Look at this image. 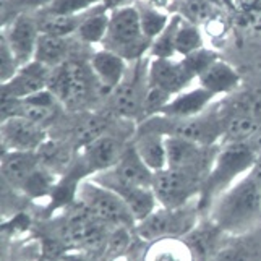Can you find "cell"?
Segmentation results:
<instances>
[{"mask_svg": "<svg viewBox=\"0 0 261 261\" xmlns=\"http://www.w3.org/2000/svg\"><path fill=\"white\" fill-rule=\"evenodd\" d=\"M151 42L152 41L143 31L137 7L125 5L112 8L109 28L101 47L128 62H138L149 52Z\"/></svg>", "mask_w": 261, "mask_h": 261, "instance_id": "cell-3", "label": "cell"}, {"mask_svg": "<svg viewBox=\"0 0 261 261\" xmlns=\"http://www.w3.org/2000/svg\"><path fill=\"white\" fill-rule=\"evenodd\" d=\"M99 0H50L44 13H83L97 5Z\"/></svg>", "mask_w": 261, "mask_h": 261, "instance_id": "cell-32", "label": "cell"}, {"mask_svg": "<svg viewBox=\"0 0 261 261\" xmlns=\"http://www.w3.org/2000/svg\"><path fill=\"white\" fill-rule=\"evenodd\" d=\"M167 146V169L184 170L198 178L208 177L210 170L218 156L221 145L206 146L190 140L166 137Z\"/></svg>", "mask_w": 261, "mask_h": 261, "instance_id": "cell-8", "label": "cell"}, {"mask_svg": "<svg viewBox=\"0 0 261 261\" xmlns=\"http://www.w3.org/2000/svg\"><path fill=\"white\" fill-rule=\"evenodd\" d=\"M39 36L41 31L36 18L28 15H18L4 31L2 38L15 54L20 67H24L34 62Z\"/></svg>", "mask_w": 261, "mask_h": 261, "instance_id": "cell-12", "label": "cell"}, {"mask_svg": "<svg viewBox=\"0 0 261 261\" xmlns=\"http://www.w3.org/2000/svg\"><path fill=\"white\" fill-rule=\"evenodd\" d=\"M196 76L180 57H149L148 83L163 89L170 96H177L192 88Z\"/></svg>", "mask_w": 261, "mask_h": 261, "instance_id": "cell-10", "label": "cell"}, {"mask_svg": "<svg viewBox=\"0 0 261 261\" xmlns=\"http://www.w3.org/2000/svg\"><path fill=\"white\" fill-rule=\"evenodd\" d=\"M182 21L180 16H170L166 28L161 31L151 42L149 47V57H177L175 56V34L178 30V24Z\"/></svg>", "mask_w": 261, "mask_h": 261, "instance_id": "cell-29", "label": "cell"}, {"mask_svg": "<svg viewBox=\"0 0 261 261\" xmlns=\"http://www.w3.org/2000/svg\"><path fill=\"white\" fill-rule=\"evenodd\" d=\"M141 261H196L184 239H161L146 245Z\"/></svg>", "mask_w": 261, "mask_h": 261, "instance_id": "cell-24", "label": "cell"}, {"mask_svg": "<svg viewBox=\"0 0 261 261\" xmlns=\"http://www.w3.org/2000/svg\"><path fill=\"white\" fill-rule=\"evenodd\" d=\"M198 85L216 96H222L236 91L240 83V75L227 62L218 59L198 76Z\"/></svg>", "mask_w": 261, "mask_h": 261, "instance_id": "cell-22", "label": "cell"}, {"mask_svg": "<svg viewBox=\"0 0 261 261\" xmlns=\"http://www.w3.org/2000/svg\"><path fill=\"white\" fill-rule=\"evenodd\" d=\"M96 76L91 68L83 67L75 60H67L65 64L50 71L47 89L57 97L60 104L67 107L83 106L91 94V83Z\"/></svg>", "mask_w": 261, "mask_h": 261, "instance_id": "cell-6", "label": "cell"}, {"mask_svg": "<svg viewBox=\"0 0 261 261\" xmlns=\"http://www.w3.org/2000/svg\"><path fill=\"white\" fill-rule=\"evenodd\" d=\"M175 56L180 57H187L190 54L196 52L198 49L203 47V38H201V33L200 30L193 26L192 23H187V21H180L178 24V30L175 34Z\"/></svg>", "mask_w": 261, "mask_h": 261, "instance_id": "cell-30", "label": "cell"}, {"mask_svg": "<svg viewBox=\"0 0 261 261\" xmlns=\"http://www.w3.org/2000/svg\"><path fill=\"white\" fill-rule=\"evenodd\" d=\"M128 143L120 141L114 135L104 133L102 137H99L83 149H80V154L76 159L86 170L88 177H91L97 172H101V170L114 167L117 164V161L120 159Z\"/></svg>", "mask_w": 261, "mask_h": 261, "instance_id": "cell-14", "label": "cell"}, {"mask_svg": "<svg viewBox=\"0 0 261 261\" xmlns=\"http://www.w3.org/2000/svg\"><path fill=\"white\" fill-rule=\"evenodd\" d=\"M2 145L5 151L36 152L49 140L44 125L23 115H12L2 120Z\"/></svg>", "mask_w": 261, "mask_h": 261, "instance_id": "cell-11", "label": "cell"}, {"mask_svg": "<svg viewBox=\"0 0 261 261\" xmlns=\"http://www.w3.org/2000/svg\"><path fill=\"white\" fill-rule=\"evenodd\" d=\"M56 261H86L83 251H73V253H64L59 255Z\"/></svg>", "mask_w": 261, "mask_h": 261, "instance_id": "cell-35", "label": "cell"}, {"mask_svg": "<svg viewBox=\"0 0 261 261\" xmlns=\"http://www.w3.org/2000/svg\"><path fill=\"white\" fill-rule=\"evenodd\" d=\"M50 71V68L41 65L36 60L21 67L10 82L2 83V101H8V99L21 101V99L47 89Z\"/></svg>", "mask_w": 261, "mask_h": 261, "instance_id": "cell-15", "label": "cell"}, {"mask_svg": "<svg viewBox=\"0 0 261 261\" xmlns=\"http://www.w3.org/2000/svg\"><path fill=\"white\" fill-rule=\"evenodd\" d=\"M227 236L208 218H203L198 226L184 237V240L192 248L196 261H211L221 248L224 239Z\"/></svg>", "mask_w": 261, "mask_h": 261, "instance_id": "cell-20", "label": "cell"}, {"mask_svg": "<svg viewBox=\"0 0 261 261\" xmlns=\"http://www.w3.org/2000/svg\"><path fill=\"white\" fill-rule=\"evenodd\" d=\"M216 97L218 96L198 85L196 88H188L187 91L174 96L156 115L172 117V119H190V117L204 114L216 101Z\"/></svg>", "mask_w": 261, "mask_h": 261, "instance_id": "cell-16", "label": "cell"}, {"mask_svg": "<svg viewBox=\"0 0 261 261\" xmlns=\"http://www.w3.org/2000/svg\"><path fill=\"white\" fill-rule=\"evenodd\" d=\"M137 8H138V13H140L143 31H145V34L152 41L161 31L166 28L170 18L166 16L164 13L154 10V8H151V7H137Z\"/></svg>", "mask_w": 261, "mask_h": 261, "instance_id": "cell-31", "label": "cell"}, {"mask_svg": "<svg viewBox=\"0 0 261 261\" xmlns=\"http://www.w3.org/2000/svg\"><path fill=\"white\" fill-rule=\"evenodd\" d=\"M128 64V60L104 47L94 50L89 57V68L96 76V82L109 91H114L122 85L130 70Z\"/></svg>", "mask_w": 261, "mask_h": 261, "instance_id": "cell-17", "label": "cell"}, {"mask_svg": "<svg viewBox=\"0 0 261 261\" xmlns=\"http://www.w3.org/2000/svg\"><path fill=\"white\" fill-rule=\"evenodd\" d=\"M71 42L70 38H57V36L41 34L36 47L34 60L50 70L60 67L70 60Z\"/></svg>", "mask_w": 261, "mask_h": 261, "instance_id": "cell-25", "label": "cell"}, {"mask_svg": "<svg viewBox=\"0 0 261 261\" xmlns=\"http://www.w3.org/2000/svg\"><path fill=\"white\" fill-rule=\"evenodd\" d=\"M148 93V67L145 71L137 68L130 75V70L122 85L114 89V109L123 119H143V107Z\"/></svg>", "mask_w": 261, "mask_h": 261, "instance_id": "cell-13", "label": "cell"}, {"mask_svg": "<svg viewBox=\"0 0 261 261\" xmlns=\"http://www.w3.org/2000/svg\"><path fill=\"white\" fill-rule=\"evenodd\" d=\"M88 12V10H86ZM83 13H44L38 20V26L41 34L57 36V38H71L80 30L83 18L86 15Z\"/></svg>", "mask_w": 261, "mask_h": 261, "instance_id": "cell-27", "label": "cell"}, {"mask_svg": "<svg viewBox=\"0 0 261 261\" xmlns=\"http://www.w3.org/2000/svg\"><path fill=\"white\" fill-rule=\"evenodd\" d=\"M111 169L122 180H125V182H130L140 187H148V188H151L152 185L154 172L143 163V159L138 156V152L133 148L132 143H128V145L125 146L120 159L117 161V164Z\"/></svg>", "mask_w": 261, "mask_h": 261, "instance_id": "cell-23", "label": "cell"}, {"mask_svg": "<svg viewBox=\"0 0 261 261\" xmlns=\"http://www.w3.org/2000/svg\"><path fill=\"white\" fill-rule=\"evenodd\" d=\"M203 180L184 170L164 169L154 172L152 192L161 208L175 210L193 201H198L201 193Z\"/></svg>", "mask_w": 261, "mask_h": 261, "instance_id": "cell-7", "label": "cell"}, {"mask_svg": "<svg viewBox=\"0 0 261 261\" xmlns=\"http://www.w3.org/2000/svg\"><path fill=\"white\" fill-rule=\"evenodd\" d=\"M111 10L106 5H96L86 12L76 36L86 44H102L109 28Z\"/></svg>", "mask_w": 261, "mask_h": 261, "instance_id": "cell-26", "label": "cell"}, {"mask_svg": "<svg viewBox=\"0 0 261 261\" xmlns=\"http://www.w3.org/2000/svg\"><path fill=\"white\" fill-rule=\"evenodd\" d=\"M258 154L250 143L221 145L208 177L204 178L198 198V210L206 218L213 201L255 167Z\"/></svg>", "mask_w": 261, "mask_h": 261, "instance_id": "cell-2", "label": "cell"}, {"mask_svg": "<svg viewBox=\"0 0 261 261\" xmlns=\"http://www.w3.org/2000/svg\"><path fill=\"white\" fill-rule=\"evenodd\" d=\"M182 59H184V62L187 64V67L193 71V75H195L196 80H198V76H200V75L203 73V71L213 64V62L218 60L219 56H218V54H216L214 50H210V49L201 47V49H198L196 52L190 54V56L182 57Z\"/></svg>", "mask_w": 261, "mask_h": 261, "instance_id": "cell-33", "label": "cell"}, {"mask_svg": "<svg viewBox=\"0 0 261 261\" xmlns=\"http://www.w3.org/2000/svg\"><path fill=\"white\" fill-rule=\"evenodd\" d=\"M211 261H261V226L240 236H227Z\"/></svg>", "mask_w": 261, "mask_h": 261, "instance_id": "cell-18", "label": "cell"}, {"mask_svg": "<svg viewBox=\"0 0 261 261\" xmlns=\"http://www.w3.org/2000/svg\"><path fill=\"white\" fill-rule=\"evenodd\" d=\"M76 201L83 204L96 219L111 227H137L133 214L122 198L109 188L94 182L91 177L82 180L76 190Z\"/></svg>", "mask_w": 261, "mask_h": 261, "instance_id": "cell-5", "label": "cell"}, {"mask_svg": "<svg viewBox=\"0 0 261 261\" xmlns=\"http://www.w3.org/2000/svg\"><path fill=\"white\" fill-rule=\"evenodd\" d=\"M206 218L226 236H240L261 226V184L253 170L216 198Z\"/></svg>", "mask_w": 261, "mask_h": 261, "instance_id": "cell-1", "label": "cell"}, {"mask_svg": "<svg viewBox=\"0 0 261 261\" xmlns=\"http://www.w3.org/2000/svg\"><path fill=\"white\" fill-rule=\"evenodd\" d=\"M259 125L256 119L250 115H236L224 125V135L221 145L229 143H248V140L258 132Z\"/></svg>", "mask_w": 261, "mask_h": 261, "instance_id": "cell-28", "label": "cell"}, {"mask_svg": "<svg viewBox=\"0 0 261 261\" xmlns=\"http://www.w3.org/2000/svg\"><path fill=\"white\" fill-rule=\"evenodd\" d=\"M138 156L152 172L167 169V146L166 137L158 132H138L132 141Z\"/></svg>", "mask_w": 261, "mask_h": 261, "instance_id": "cell-21", "label": "cell"}, {"mask_svg": "<svg viewBox=\"0 0 261 261\" xmlns=\"http://www.w3.org/2000/svg\"><path fill=\"white\" fill-rule=\"evenodd\" d=\"M201 219L203 216L198 210V201L175 210H167L159 206L146 219L137 224L135 233L146 244L161 239H184L198 226Z\"/></svg>", "mask_w": 261, "mask_h": 261, "instance_id": "cell-4", "label": "cell"}, {"mask_svg": "<svg viewBox=\"0 0 261 261\" xmlns=\"http://www.w3.org/2000/svg\"><path fill=\"white\" fill-rule=\"evenodd\" d=\"M41 167L38 152L23 151H5L2 156V175L5 182L13 187L16 192L28 184V180Z\"/></svg>", "mask_w": 261, "mask_h": 261, "instance_id": "cell-19", "label": "cell"}, {"mask_svg": "<svg viewBox=\"0 0 261 261\" xmlns=\"http://www.w3.org/2000/svg\"><path fill=\"white\" fill-rule=\"evenodd\" d=\"M0 59H2V67H0V78H2V83L10 82V80L20 71V64L15 57V54L12 49L8 47L7 41L2 38L0 41Z\"/></svg>", "mask_w": 261, "mask_h": 261, "instance_id": "cell-34", "label": "cell"}, {"mask_svg": "<svg viewBox=\"0 0 261 261\" xmlns=\"http://www.w3.org/2000/svg\"><path fill=\"white\" fill-rule=\"evenodd\" d=\"M91 178L94 182L101 184L102 187L109 188V190L119 195L123 200V203L128 206V210L133 214L137 224L143 219H146L152 211H156L159 208V203L156 200L152 188L125 182L112 169L101 170V172L91 175Z\"/></svg>", "mask_w": 261, "mask_h": 261, "instance_id": "cell-9", "label": "cell"}]
</instances>
